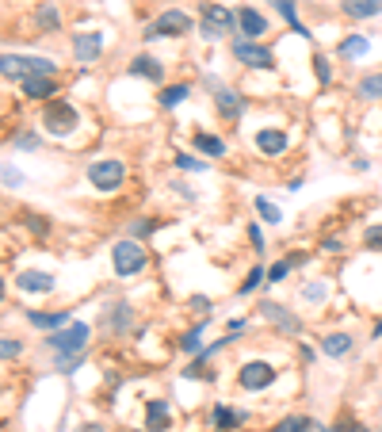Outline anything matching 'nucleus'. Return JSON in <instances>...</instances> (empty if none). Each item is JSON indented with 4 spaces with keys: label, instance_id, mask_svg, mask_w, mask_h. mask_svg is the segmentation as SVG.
I'll list each match as a JSON object with an SVG mask.
<instances>
[{
    "label": "nucleus",
    "instance_id": "obj_1",
    "mask_svg": "<svg viewBox=\"0 0 382 432\" xmlns=\"http://www.w3.org/2000/svg\"><path fill=\"white\" fill-rule=\"evenodd\" d=\"M58 65L50 58H31V54H0V77L4 81H27V77H54Z\"/></svg>",
    "mask_w": 382,
    "mask_h": 432
},
{
    "label": "nucleus",
    "instance_id": "obj_2",
    "mask_svg": "<svg viewBox=\"0 0 382 432\" xmlns=\"http://www.w3.org/2000/svg\"><path fill=\"white\" fill-rule=\"evenodd\" d=\"M234 27H237V12H229V8H222V4H203V23H199L203 39L218 42V39H226Z\"/></svg>",
    "mask_w": 382,
    "mask_h": 432
},
{
    "label": "nucleus",
    "instance_id": "obj_3",
    "mask_svg": "<svg viewBox=\"0 0 382 432\" xmlns=\"http://www.w3.org/2000/svg\"><path fill=\"white\" fill-rule=\"evenodd\" d=\"M191 16L180 12V8H169V12H161L153 23L145 27V39H180V35L191 31Z\"/></svg>",
    "mask_w": 382,
    "mask_h": 432
},
{
    "label": "nucleus",
    "instance_id": "obj_4",
    "mask_svg": "<svg viewBox=\"0 0 382 432\" xmlns=\"http://www.w3.org/2000/svg\"><path fill=\"white\" fill-rule=\"evenodd\" d=\"M88 337H92V329L85 322H69L65 329H54V337H46V344H50L54 352L69 356V352H85L88 349Z\"/></svg>",
    "mask_w": 382,
    "mask_h": 432
},
{
    "label": "nucleus",
    "instance_id": "obj_5",
    "mask_svg": "<svg viewBox=\"0 0 382 432\" xmlns=\"http://www.w3.org/2000/svg\"><path fill=\"white\" fill-rule=\"evenodd\" d=\"M111 268H115L119 279L138 276V272L145 268V252H142V245H138V241H119V245L111 249Z\"/></svg>",
    "mask_w": 382,
    "mask_h": 432
},
{
    "label": "nucleus",
    "instance_id": "obj_6",
    "mask_svg": "<svg viewBox=\"0 0 382 432\" xmlns=\"http://www.w3.org/2000/svg\"><path fill=\"white\" fill-rule=\"evenodd\" d=\"M42 123H46V130L50 134H73L77 130V123H80V115H77V107L73 103H65V100H50L46 103V115H42Z\"/></svg>",
    "mask_w": 382,
    "mask_h": 432
},
{
    "label": "nucleus",
    "instance_id": "obj_7",
    "mask_svg": "<svg viewBox=\"0 0 382 432\" xmlns=\"http://www.w3.org/2000/svg\"><path fill=\"white\" fill-rule=\"evenodd\" d=\"M126 180V165L123 161H92L88 165V184L100 192H115Z\"/></svg>",
    "mask_w": 382,
    "mask_h": 432
},
{
    "label": "nucleus",
    "instance_id": "obj_8",
    "mask_svg": "<svg viewBox=\"0 0 382 432\" xmlns=\"http://www.w3.org/2000/svg\"><path fill=\"white\" fill-rule=\"evenodd\" d=\"M234 58L249 69H272L275 65V54L268 46H256L253 39H234Z\"/></svg>",
    "mask_w": 382,
    "mask_h": 432
},
{
    "label": "nucleus",
    "instance_id": "obj_9",
    "mask_svg": "<svg viewBox=\"0 0 382 432\" xmlns=\"http://www.w3.org/2000/svg\"><path fill=\"white\" fill-rule=\"evenodd\" d=\"M237 383L245 390H264V387H272V383H275V368H272V363H264V360H249L245 368L237 371Z\"/></svg>",
    "mask_w": 382,
    "mask_h": 432
},
{
    "label": "nucleus",
    "instance_id": "obj_10",
    "mask_svg": "<svg viewBox=\"0 0 382 432\" xmlns=\"http://www.w3.org/2000/svg\"><path fill=\"white\" fill-rule=\"evenodd\" d=\"M210 92H214V103H218V111H222V119H241L245 115V96L241 92H234L229 84H218V81H210Z\"/></svg>",
    "mask_w": 382,
    "mask_h": 432
},
{
    "label": "nucleus",
    "instance_id": "obj_11",
    "mask_svg": "<svg viewBox=\"0 0 382 432\" xmlns=\"http://www.w3.org/2000/svg\"><path fill=\"white\" fill-rule=\"evenodd\" d=\"M73 54H77L80 65L100 62V54H104V35L100 31H77L73 35Z\"/></svg>",
    "mask_w": 382,
    "mask_h": 432
},
{
    "label": "nucleus",
    "instance_id": "obj_12",
    "mask_svg": "<svg viewBox=\"0 0 382 432\" xmlns=\"http://www.w3.org/2000/svg\"><path fill=\"white\" fill-rule=\"evenodd\" d=\"M260 314H264L272 325H279L283 333H298V329H302V322H298L287 306H279V303H264V306H260Z\"/></svg>",
    "mask_w": 382,
    "mask_h": 432
},
{
    "label": "nucleus",
    "instance_id": "obj_13",
    "mask_svg": "<svg viewBox=\"0 0 382 432\" xmlns=\"http://www.w3.org/2000/svg\"><path fill=\"white\" fill-rule=\"evenodd\" d=\"M104 325H107L111 333H126L130 325H134V310H130V303H107Z\"/></svg>",
    "mask_w": 382,
    "mask_h": 432
},
{
    "label": "nucleus",
    "instance_id": "obj_14",
    "mask_svg": "<svg viewBox=\"0 0 382 432\" xmlns=\"http://www.w3.org/2000/svg\"><path fill=\"white\" fill-rule=\"evenodd\" d=\"M16 284H20V291H27V295H50L54 291V276H46V272H20V279H16Z\"/></svg>",
    "mask_w": 382,
    "mask_h": 432
},
{
    "label": "nucleus",
    "instance_id": "obj_15",
    "mask_svg": "<svg viewBox=\"0 0 382 432\" xmlns=\"http://www.w3.org/2000/svg\"><path fill=\"white\" fill-rule=\"evenodd\" d=\"M268 4L275 8L279 16H283V23L291 27L294 35H302V39H310V31L302 27V20H298V0H268Z\"/></svg>",
    "mask_w": 382,
    "mask_h": 432
},
{
    "label": "nucleus",
    "instance_id": "obj_16",
    "mask_svg": "<svg viewBox=\"0 0 382 432\" xmlns=\"http://www.w3.org/2000/svg\"><path fill=\"white\" fill-rule=\"evenodd\" d=\"M237 27L245 31V39H260V35L268 31V20L256 12V8H241V12H237Z\"/></svg>",
    "mask_w": 382,
    "mask_h": 432
},
{
    "label": "nucleus",
    "instance_id": "obj_17",
    "mask_svg": "<svg viewBox=\"0 0 382 432\" xmlns=\"http://www.w3.org/2000/svg\"><path fill=\"white\" fill-rule=\"evenodd\" d=\"M340 12L348 20H367V16L382 12V0H340Z\"/></svg>",
    "mask_w": 382,
    "mask_h": 432
},
{
    "label": "nucleus",
    "instance_id": "obj_18",
    "mask_svg": "<svg viewBox=\"0 0 382 432\" xmlns=\"http://www.w3.org/2000/svg\"><path fill=\"white\" fill-rule=\"evenodd\" d=\"M130 73H134V77H145V81H153V84H161V77H165L161 62H157V58H149V54H138V58L130 62Z\"/></svg>",
    "mask_w": 382,
    "mask_h": 432
},
{
    "label": "nucleus",
    "instance_id": "obj_19",
    "mask_svg": "<svg viewBox=\"0 0 382 432\" xmlns=\"http://www.w3.org/2000/svg\"><path fill=\"white\" fill-rule=\"evenodd\" d=\"M367 50H371L367 35H348V39H340V46H337V54H340L344 62H356V58H367Z\"/></svg>",
    "mask_w": 382,
    "mask_h": 432
},
{
    "label": "nucleus",
    "instance_id": "obj_20",
    "mask_svg": "<svg viewBox=\"0 0 382 432\" xmlns=\"http://www.w3.org/2000/svg\"><path fill=\"white\" fill-rule=\"evenodd\" d=\"M27 322H31L35 329H65V325H69V314H65V310H54V314L31 310V314H27Z\"/></svg>",
    "mask_w": 382,
    "mask_h": 432
},
{
    "label": "nucleus",
    "instance_id": "obj_21",
    "mask_svg": "<svg viewBox=\"0 0 382 432\" xmlns=\"http://www.w3.org/2000/svg\"><path fill=\"white\" fill-rule=\"evenodd\" d=\"M256 146H260V153L279 157V153L287 149V134H283V130H260V134H256Z\"/></svg>",
    "mask_w": 382,
    "mask_h": 432
},
{
    "label": "nucleus",
    "instance_id": "obj_22",
    "mask_svg": "<svg viewBox=\"0 0 382 432\" xmlns=\"http://www.w3.org/2000/svg\"><path fill=\"white\" fill-rule=\"evenodd\" d=\"M210 421H214V428H218V432H234L241 421H245V413H237V409H229V406H214Z\"/></svg>",
    "mask_w": 382,
    "mask_h": 432
},
{
    "label": "nucleus",
    "instance_id": "obj_23",
    "mask_svg": "<svg viewBox=\"0 0 382 432\" xmlns=\"http://www.w3.org/2000/svg\"><path fill=\"white\" fill-rule=\"evenodd\" d=\"M23 92H27V100H50L58 88H54V77H27Z\"/></svg>",
    "mask_w": 382,
    "mask_h": 432
},
{
    "label": "nucleus",
    "instance_id": "obj_24",
    "mask_svg": "<svg viewBox=\"0 0 382 432\" xmlns=\"http://www.w3.org/2000/svg\"><path fill=\"white\" fill-rule=\"evenodd\" d=\"M321 352L333 356V360H337V356H348V352H352V337H348V333H329V337H321Z\"/></svg>",
    "mask_w": 382,
    "mask_h": 432
},
{
    "label": "nucleus",
    "instance_id": "obj_25",
    "mask_svg": "<svg viewBox=\"0 0 382 432\" xmlns=\"http://www.w3.org/2000/svg\"><path fill=\"white\" fill-rule=\"evenodd\" d=\"M191 142H195V149H199V153H207V157H222V153H226V142H222L218 134H207V130H199Z\"/></svg>",
    "mask_w": 382,
    "mask_h": 432
},
{
    "label": "nucleus",
    "instance_id": "obj_26",
    "mask_svg": "<svg viewBox=\"0 0 382 432\" xmlns=\"http://www.w3.org/2000/svg\"><path fill=\"white\" fill-rule=\"evenodd\" d=\"M35 23L42 27V35H46V31H61V16H58V8H54V4H39V12H35Z\"/></svg>",
    "mask_w": 382,
    "mask_h": 432
},
{
    "label": "nucleus",
    "instance_id": "obj_27",
    "mask_svg": "<svg viewBox=\"0 0 382 432\" xmlns=\"http://www.w3.org/2000/svg\"><path fill=\"white\" fill-rule=\"evenodd\" d=\"M145 421H149V428H165V425H169V402L153 398L145 406Z\"/></svg>",
    "mask_w": 382,
    "mask_h": 432
},
{
    "label": "nucleus",
    "instance_id": "obj_28",
    "mask_svg": "<svg viewBox=\"0 0 382 432\" xmlns=\"http://www.w3.org/2000/svg\"><path fill=\"white\" fill-rule=\"evenodd\" d=\"M253 206H256V214H260V218H264V222H272V226H279V222H283V211H279V206H275L272 199H268V195H256Z\"/></svg>",
    "mask_w": 382,
    "mask_h": 432
},
{
    "label": "nucleus",
    "instance_id": "obj_29",
    "mask_svg": "<svg viewBox=\"0 0 382 432\" xmlns=\"http://www.w3.org/2000/svg\"><path fill=\"white\" fill-rule=\"evenodd\" d=\"M188 96H191V84H169V88L161 92V107H180Z\"/></svg>",
    "mask_w": 382,
    "mask_h": 432
},
{
    "label": "nucleus",
    "instance_id": "obj_30",
    "mask_svg": "<svg viewBox=\"0 0 382 432\" xmlns=\"http://www.w3.org/2000/svg\"><path fill=\"white\" fill-rule=\"evenodd\" d=\"M359 96L363 100H382V73H371V77L359 81Z\"/></svg>",
    "mask_w": 382,
    "mask_h": 432
},
{
    "label": "nucleus",
    "instance_id": "obj_31",
    "mask_svg": "<svg viewBox=\"0 0 382 432\" xmlns=\"http://www.w3.org/2000/svg\"><path fill=\"white\" fill-rule=\"evenodd\" d=\"M203 333H207V322H199L195 325V329H188L180 337V349L184 352H199V344H203Z\"/></svg>",
    "mask_w": 382,
    "mask_h": 432
},
{
    "label": "nucleus",
    "instance_id": "obj_32",
    "mask_svg": "<svg viewBox=\"0 0 382 432\" xmlns=\"http://www.w3.org/2000/svg\"><path fill=\"white\" fill-rule=\"evenodd\" d=\"M0 184H4V187H23V184H27L23 168H16V165H0Z\"/></svg>",
    "mask_w": 382,
    "mask_h": 432
},
{
    "label": "nucleus",
    "instance_id": "obj_33",
    "mask_svg": "<svg viewBox=\"0 0 382 432\" xmlns=\"http://www.w3.org/2000/svg\"><path fill=\"white\" fill-rule=\"evenodd\" d=\"M264 279H268V272H264V268H253V272L245 276V284H241V295H253V291L264 284Z\"/></svg>",
    "mask_w": 382,
    "mask_h": 432
},
{
    "label": "nucleus",
    "instance_id": "obj_34",
    "mask_svg": "<svg viewBox=\"0 0 382 432\" xmlns=\"http://www.w3.org/2000/svg\"><path fill=\"white\" fill-rule=\"evenodd\" d=\"M287 272H291V260H275V264L268 268V284H283Z\"/></svg>",
    "mask_w": 382,
    "mask_h": 432
},
{
    "label": "nucleus",
    "instance_id": "obj_35",
    "mask_svg": "<svg viewBox=\"0 0 382 432\" xmlns=\"http://www.w3.org/2000/svg\"><path fill=\"white\" fill-rule=\"evenodd\" d=\"M77 368H80V352H69V356H61V352H58V371L73 375Z\"/></svg>",
    "mask_w": 382,
    "mask_h": 432
},
{
    "label": "nucleus",
    "instance_id": "obj_36",
    "mask_svg": "<svg viewBox=\"0 0 382 432\" xmlns=\"http://www.w3.org/2000/svg\"><path fill=\"white\" fill-rule=\"evenodd\" d=\"M306 425H310L306 417H283V421L275 425V432H302Z\"/></svg>",
    "mask_w": 382,
    "mask_h": 432
},
{
    "label": "nucleus",
    "instance_id": "obj_37",
    "mask_svg": "<svg viewBox=\"0 0 382 432\" xmlns=\"http://www.w3.org/2000/svg\"><path fill=\"white\" fill-rule=\"evenodd\" d=\"M325 295H329V287H325V284H306L302 287V298H310V303H321Z\"/></svg>",
    "mask_w": 382,
    "mask_h": 432
},
{
    "label": "nucleus",
    "instance_id": "obj_38",
    "mask_svg": "<svg viewBox=\"0 0 382 432\" xmlns=\"http://www.w3.org/2000/svg\"><path fill=\"white\" fill-rule=\"evenodd\" d=\"M20 352H23L20 341H0V360H16Z\"/></svg>",
    "mask_w": 382,
    "mask_h": 432
},
{
    "label": "nucleus",
    "instance_id": "obj_39",
    "mask_svg": "<svg viewBox=\"0 0 382 432\" xmlns=\"http://www.w3.org/2000/svg\"><path fill=\"white\" fill-rule=\"evenodd\" d=\"M363 245H367V249H382V226H367V233H363Z\"/></svg>",
    "mask_w": 382,
    "mask_h": 432
},
{
    "label": "nucleus",
    "instance_id": "obj_40",
    "mask_svg": "<svg viewBox=\"0 0 382 432\" xmlns=\"http://www.w3.org/2000/svg\"><path fill=\"white\" fill-rule=\"evenodd\" d=\"M314 73H318V81H321V84H329V81H333L329 58H314Z\"/></svg>",
    "mask_w": 382,
    "mask_h": 432
},
{
    "label": "nucleus",
    "instance_id": "obj_41",
    "mask_svg": "<svg viewBox=\"0 0 382 432\" xmlns=\"http://www.w3.org/2000/svg\"><path fill=\"white\" fill-rule=\"evenodd\" d=\"M176 168H184V173H203V168H207V165H203V161H195V157H176Z\"/></svg>",
    "mask_w": 382,
    "mask_h": 432
},
{
    "label": "nucleus",
    "instance_id": "obj_42",
    "mask_svg": "<svg viewBox=\"0 0 382 432\" xmlns=\"http://www.w3.org/2000/svg\"><path fill=\"white\" fill-rule=\"evenodd\" d=\"M27 230H31V233H39V238H42V233L50 230V222L39 218V214H27Z\"/></svg>",
    "mask_w": 382,
    "mask_h": 432
},
{
    "label": "nucleus",
    "instance_id": "obj_43",
    "mask_svg": "<svg viewBox=\"0 0 382 432\" xmlns=\"http://www.w3.org/2000/svg\"><path fill=\"white\" fill-rule=\"evenodd\" d=\"M16 146H20V149H39V134H31V130H23V134L16 138Z\"/></svg>",
    "mask_w": 382,
    "mask_h": 432
},
{
    "label": "nucleus",
    "instance_id": "obj_44",
    "mask_svg": "<svg viewBox=\"0 0 382 432\" xmlns=\"http://www.w3.org/2000/svg\"><path fill=\"white\" fill-rule=\"evenodd\" d=\"M188 306L195 310V314H207V310H210V298H203V295H191V298H188Z\"/></svg>",
    "mask_w": 382,
    "mask_h": 432
},
{
    "label": "nucleus",
    "instance_id": "obj_45",
    "mask_svg": "<svg viewBox=\"0 0 382 432\" xmlns=\"http://www.w3.org/2000/svg\"><path fill=\"white\" fill-rule=\"evenodd\" d=\"M249 241H253V252H264V238H260L256 226H249Z\"/></svg>",
    "mask_w": 382,
    "mask_h": 432
},
{
    "label": "nucleus",
    "instance_id": "obj_46",
    "mask_svg": "<svg viewBox=\"0 0 382 432\" xmlns=\"http://www.w3.org/2000/svg\"><path fill=\"white\" fill-rule=\"evenodd\" d=\"M321 249H325V252H340L344 245H340V238H325V241H321Z\"/></svg>",
    "mask_w": 382,
    "mask_h": 432
},
{
    "label": "nucleus",
    "instance_id": "obj_47",
    "mask_svg": "<svg viewBox=\"0 0 382 432\" xmlns=\"http://www.w3.org/2000/svg\"><path fill=\"white\" fill-rule=\"evenodd\" d=\"M241 329H245V317H234V322H229V337H237Z\"/></svg>",
    "mask_w": 382,
    "mask_h": 432
},
{
    "label": "nucleus",
    "instance_id": "obj_48",
    "mask_svg": "<svg viewBox=\"0 0 382 432\" xmlns=\"http://www.w3.org/2000/svg\"><path fill=\"white\" fill-rule=\"evenodd\" d=\"M302 432H333V428H325V425H318V421H310V425H306Z\"/></svg>",
    "mask_w": 382,
    "mask_h": 432
},
{
    "label": "nucleus",
    "instance_id": "obj_49",
    "mask_svg": "<svg viewBox=\"0 0 382 432\" xmlns=\"http://www.w3.org/2000/svg\"><path fill=\"white\" fill-rule=\"evenodd\" d=\"M80 432H107V428H100V425H85Z\"/></svg>",
    "mask_w": 382,
    "mask_h": 432
},
{
    "label": "nucleus",
    "instance_id": "obj_50",
    "mask_svg": "<svg viewBox=\"0 0 382 432\" xmlns=\"http://www.w3.org/2000/svg\"><path fill=\"white\" fill-rule=\"evenodd\" d=\"M0 298H4V279H0Z\"/></svg>",
    "mask_w": 382,
    "mask_h": 432
},
{
    "label": "nucleus",
    "instance_id": "obj_51",
    "mask_svg": "<svg viewBox=\"0 0 382 432\" xmlns=\"http://www.w3.org/2000/svg\"><path fill=\"white\" fill-rule=\"evenodd\" d=\"M134 432H142V428H134Z\"/></svg>",
    "mask_w": 382,
    "mask_h": 432
}]
</instances>
